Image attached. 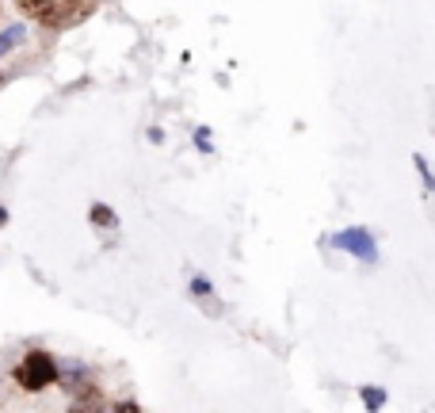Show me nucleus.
Returning <instances> with one entry per match:
<instances>
[{
    "mask_svg": "<svg viewBox=\"0 0 435 413\" xmlns=\"http://www.w3.org/2000/svg\"><path fill=\"white\" fill-rule=\"evenodd\" d=\"M16 379L23 390H46L50 383L58 379V364H54L46 352H27L23 364L16 367Z\"/></svg>",
    "mask_w": 435,
    "mask_h": 413,
    "instance_id": "f257e3e1",
    "label": "nucleus"
},
{
    "mask_svg": "<svg viewBox=\"0 0 435 413\" xmlns=\"http://www.w3.org/2000/svg\"><path fill=\"white\" fill-rule=\"evenodd\" d=\"M332 245L344 249V253H355L359 260H367V265H374L378 260V245H374V238H370V230H363V226H352V230L336 233Z\"/></svg>",
    "mask_w": 435,
    "mask_h": 413,
    "instance_id": "f03ea898",
    "label": "nucleus"
},
{
    "mask_svg": "<svg viewBox=\"0 0 435 413\" xmlns=\"http://www.w3.org/2000/svg\"><path fill=\"white\" fill-rule=\"evenodd\" d=\"M23 39H27V27H8V31H0V58H4L12 46H19Z\"/></svg>",
    "mask_w": 435,
    "mask_h": 413,
    "instance_id": "7ed1b4c3",
    "label": "nucleus"
},
{
    "mask_svg": "<svg viewBox=\"0 0 435 413\" xmlns=\"http://www.w3.org/2000/svg\"><path fill=\"white\" fill-rule=\"evenodd\" d=\"M359 394H363V405H367V410H378V405L386 402V390L382 387H363Z\"/></svg>",
    "mask_w": 435,
    "mask_h": 413,
    "instance_id": "20e7f679",
    "label": "nucleus"
},
{
    "mask_svg": "<svg viewBox=\"0 0 435 413\" xmlns=\"http://www.w3.org/2000/svg\"><path fill=\"white\" fill-rule=\"evenodd\" d=\"M412 165H416V169H420V176H424V188H427V191H435V173L427 169V161L416 153V157H412Z\"/></svg>",
    "mask_w": 435,
    "mask_h": 413,
    "instance_id": "39448f33",
    "label": "nucleus"
},
{
    "mask_svg": "<svg viewBox=\"0 0 435 413\" xmlns=\"http://www.w3.org/2000/svg\"><path fill=\"white\" fill-rule=\"evenodd\" d=\"M92 222H96V226H111V222H115V215H111L103 203H96V206H92Z\"/></svg>",
    "mask_w": 435,
    "mask_h": 413,
    "instance_id": "423d86ee",
    "label": "nucleus"
},
{
    "mask_svg": "<svg viewBox=\"0 0 435 413\" xmlns=\"http://www.w3.org/2000/svg\"><path fill=\"white\" fill-rule=\"evenodd\" d=\"M46 4L50 0H19V8H27V12H46Z\"/></svg>",
    "mask_w": 435,
    "mask_h": 413,
    "instance_id": "0eeeda50",
    "label": "nucleus"
},
{
    "mask_svg": "<svg viewBox=\"0 0 435 413\" xmlns=\"http://www.w3.org/2000/svg\"><path fill=\"white\" fill-rule=\"evenodd\" d=\"M195 142H199L203 153H210V134H206V131H195Z\"/></svg>",
    "mask_w": 435,
    "mask_h": 413,
    "instance_id": "6e6552de",
    "label": "nucleus"
},
{
    "mask_svg": "<svg viewBox=\"0 0 435 413\" xmlns=\"http://www.w3.org/2000/svg\"><path fill=\"white\" fill-rule=\"evenodd\" d=\"M191 287H195V295H206V291H210V283H206V280H195Z\"/></svg>",
    "mask_w": 435,
    "mask_h": 413,
    "instance_id": "1a4fd4ad",
    "label": "nucleus"
},
{
    "mask_svg": "<svg viewBox=\"0 0 435 413\" xmlns=\"http://www.w3.org/2000/svg\"><path fill=\"white\" fill-rule=\"evenodd\" d=\"M4 222H8V211H4V206H0V226H4Z\"/></svg>",
    "mask_w": 435,
    "mask_h": 413,
    "instance_id": "9d476101",
    "label": "nucleus"
}]
</instances>
